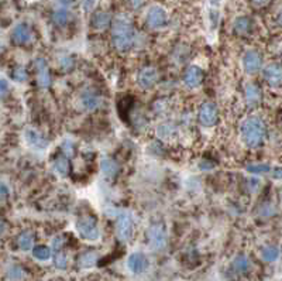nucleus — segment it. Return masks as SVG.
Segmentation results:
<instances>
[{
  "instance_id": "58836bf2",
  "label": "nucleus",
  "mask_w": 282,
  "mask_h": 281,
  "mask_svg": "<svg viewBox=\"0 0 282 281\" xmlns=\"http://www.w3.org/2000/svg\"><path fill=\"white\" fill-rule=\"evenodd\" d=\"M95 3H96V0H83L82 1L83 10H85V12L92 10V9H93V6H95Z\"/></svg>"
},
{
  "instance_id": "9d476101",
  "label": "nucleus",
  "mask_w": 282,
  "mask_h": 281,
  "mask_svg": "<svg viewBox=\"0 0 282 281\" xmlns=\"http://www.w3.org/2000/svg\"><path fill=\"white\" fill-rule=\"evenodd\" d=\"M127 268L132 274H143L148 270L149 262L147 256L141 251H134L127 257Z\"/></svg>"
},
{
  "instance_id": "2eb2a0df",
  "label": "nucleus",
  "mask_w": 282,
  "mask_h": 281,
  "mask_svg": "<svg viewBox=\"0 0 282 281\" xmlns=\"http://www.w3.org/2000/svg\"><path fill=\"white\" fill-rule=\"evenodd\" d=\"M34 33L31 27L26 23H18L12 30V40L17 46H27L33 41Z\"/></svg>"
},
{
  "instance_id": "b1692460",
  "label": "nucleus",
  "mask_w": 282,
  "mask_h": 281,
  "mask_svg": "<svg viewBox=\"0 0 282 281\" xmlns=\"http://www.w3.org/2000/svg\"><path fill=\"white\" fill-rule=\"evenodd\" d=\"M72 17L74 16H72L71 10L62 7V9H58L52 13V23L58 27H64L72 21Z\"/></svg>"
},
{
  "instance_id": "a19ab883",
  "label": "nucleus",
  "mask_w": 282,
  "mask_h": 281,
  "mask_svg": "<svg viewBox=\"0 0 282 281\" xmlns=\"http://www.w3.org/2000/svg\"><path fill=\"white\" fill-rule=\"evenodd\" d=\"M213 164L212 163H209V161H206V160H203V161H200L199 163V168L202 171H209V170H212L213 168Z\"/></svg>"
},
{
  "instance_id": "a878e982",
  "label": "nucleus",
  "mask_w": 282,
  "mask_h": 281,
  "mask_svg": "<svg viewBox=\"0 0 282 281\" xmlns=\"http://www.w3.org/2000/svg\"><path fill=\"white\" fill-rule=\"evenodd\" d=\"M261 259L267 262V263H274L280 259V254H281V250L278 246L275 245H266L261 248Z\"/></svg>"
},
{
  "instance_id": "5701e85b",
  "label": "nucleus",
  "mask_w": 282,
  "mask_h": 281,
  "mask_svg": "<svg viewBox=\"0 0 282 281\" xmlns=\"http://www.w3.org/2000/svg\"><path fill=\"white\" fill-rule=\"evenodd\" d=\"M52 168H54V172L59 177H67L69 174V157L65 154H61L58 156L54 163H52Z\"/></svg>"
},
{
  "instance_id": "2f4dec72",
  "label": "nucleus",
  "mask_w": 282,
  "mask_h": 281,
  "mask_svg": "<svg viewBox=\"0 0 282 281\" xmlns=\"http://www.w3.org/2000/svg\"><path fill=\"white\" fill-rule=\"evenodd\" d=\"M272 170V167L268 164H250L246 167V171L252 172V174H266Z\"/></svg>"
},
{
  "instance_id": "f257e3e1",
  "label": "nucleus",
  "mask_w": 282,
  "mask_h": 281,
  "mask_svg": "<svg viewBox=\"0 0 282 281\" xmlns=\"http://www.w3.org/2000/svg\"><path fill=\"white\" fill-rule=\"evenodd\" d=\"M267 137V126L258 116H249L240 123V139L247 149H258Z\"/></svg>"
},
{
  "instance_id": "4be33fe9",
  "label": "nucleus",
  "mask_w": 282,
  "mask_h": 281,
  "mask_svg": "<svg viewBox=\"0 0 282 281\" xmlns=\"http://www.w3.org/2000/svg\"><path fill=\"white\" fill-rule=\"evenodd\" d=\"M232 268L238 274H247L252 268V263L249 256L246 254H237L232 262Z\"/></svg>"
},
{
  "instance_id": "a211bd4d",
  "label": "nucleus",
  "mask_w": 282,
  "mask_h": 281,
  "mask_svg": "<svg viewBox=\"0 0 282 281\" xmlns=\"http://www.w3.org/2000/svg\"><path fill=\"white\" fill-rule=\"evenodd\" d=\"M244 99L250 106H257L263 100V91L257 83L249 82L244 85Z\"/></svg>"
},
{
  "instance_id": "9b49d317",
  "label": "nucleus",
  "mask_w": 282,
  "mask_h": 281,
  "mask_svg": "<svg viewBox=\"0 0 282 281\" xmlns=\"http://www.w3.org/2000/svg\"><path fill=\"white\" fill-rule=\"evenodd\" d=\"M158 71L154 66H143L137 72V83L141 89H149L158 81Z\"/></svg>"
},
{
  "instance_id": "7ed1b4c3",
  "label": "nucleus",
  "mask_w": 282,
  "mask_h": 281,
  "mask_svg": "<svg viewBox=\"0 0 282 281\" xmlns=\"http://www.w3.org/2000/svg\"><path fill=\"white\" fill-rule=\"evenodd\" d=\"M116 234L120 242L129 243L134 233V215L126 209H119L115 214Z\"/></svg>"
},
{
  "instance_id": "c9c22d12",
  "label": "nucleus",
  "mask_w": 282,
  "mask_h": 281,
  "mask_svg": "<svg viewBox=\"0 0 282 281\" xmlns=\"http://www.w3.org/2000/svg\"><path fill=\"white\" fill-rule=\"evenodd\" d=\"M166 108H168V105H166V100L160 99V100H155V102H154V110H155V112H158V113H163V112H165Z\"/></svg>"
},
{
  "instance_id": "4c0bfd02",
  "label": "nucleus",
  "mask_w": 282,
  "mask_h": 281,
  "mask_svg": "<svg viewBox=\"0 0 282 281\" xmlns=\"http://www.w3.org/2000/svg\"><path fill=\"white\" fill-rule=\"evenodd\" d=\"M126 1H127V4H129L133 10L140 9V7L144 4V0H126Z\"/></svg>"
},
{
  "instance_id": "aec40b11",
  "label": "nucleus",
  "mask_w": 282,
  "mask_h": 281,
  "mask_svg": "<svg viewBox=\"0 0 282 281\" xmlns=\"http://www.w3.org/2000/svg\"><path fill=\"white\" fill-rule=\"evenodd\" d=\"M100 171L103 174L104 178L107 180H115L120 171V167L117 164L113 158H109V157H104L102 161H100Z\"/></svg>"
},
{
  "instance_id": "0eeeda50",
  "label": "nucleus",
  "mask_w": 282,
  "mask_h": 281,
  "mask_svg": "<svg viewBox=\"0 0 282 281\" xmlns=\"http://www.w3.org/2000/svg\"><path fill=\"white\" fill-rule=\"evenodd\" d=\"M146 24L152 30L164 29L168 24V15L165 9L161 6H151L146 15Z\"/></svg>"
},
{
  "instance_id": "e433bc0d",
  "label": "nucleus",
  "mask_w": 282,
  "mask_h": 281,
  "mask_svg": "<svg viewBox=\"0 0 282 281\" xmlns=\"http://www.w3.org/2000/svg\"><path fill=\"white\" fill-rule=\"evenodd\" d=\"M62 154H65V156H68L69 158L72 157V154H74V144L68 140V141H65L64 143V146H62Z\"/></svg>"
},
{
  "instance_id": "79ce46f5",
  "label": "nucleus",
  "mask_w": 282,
  "mask_h": 281,
  "mask_svg": "<svg viewBox=\"0 0 282 281\" xmlns=\"http://www.w3.org/2000/svg\"><path fill=\"white\" fill-rule=\"evenodd\" d=\"M9 192H10V191L7 189L6 184L3 182V184H1V201H4V199H6V197L9 195Z\"/></svg>"
},
{
  "instance_id": "39448f33",
  "label": "nucleus",
  "mask_w": 282,
  "mask_h": 281,
  "mask_svg": "<svg viewBox=\"0 0 282 281\" xmlns=\"http://www.w3.org/2000/svg\"><path fill=\"white\" fill-rule=\"evenodd\" d=\"M103 105V96L95 89H83L76 98V106L82 112H95Z\"/></svg>"
},
{
  "instance_id": "37998d69",
  "label": "nucleus",
  "mask_w": 282,
  "mask_h": 281,
  "mask_svg": "<svg viewBox=\"0 0 282 281\" xmlns=\"http://www.w3.org/2000/svg\"><path fill=\"white\" fill-rule=\"evenodd\" d=\"M74 1H75V0H58V3H59V4H62L65 9H68L69 6H72V4H74Z\"/></svg>"
},
{
  "instance_id": "bb28decb",
  "label": "nucleus",
  "mask_w": 282,
  "mask_h": 281,
  "mask_svg": "<svg viewBox=\"0 0 282 281\" xmlns=\"http://www.w3.org/2000/svg\"><path fill=\"white\" fill-rule=\"evenodd\" d=\"M27 273L26 270L18 265H12L6 270V279L9 281H21L26 279Z\"/></svg>"
},
{
  "instance_id": "423d86ee",
  "label": "nucleus",
  "mask_w": 282,
  "mask_h": 281,
  "mask_svg": "<svg viewBox=\"0 0 282 281\" xmlns=\"http://www.w3.org/2000/svg\"><path fill=\"white\" fill-rule=\"evenodd\" d=\"M148 246L155 251H160L166 246V231L161 222H152L147 231Z\"/></svg>"
},
{
  "instance_id": "473e14b6",
  "label": "nucleus",
  "mask_w": 282,
  "mask_h": 281,
  "mask_svg": "<svg viewBox=\"0 0 282 281\" xmlns=\"http://www.w3.org/2000/svg\"><path fill=\"white\" fill-rule=\"evenodd\" d=\"M275 214V206L272 203H263L260 206V211H258V215L260 218H264V219H268L271 216H274Z\"/></svg>"
},
{
  "instance_id": "ddd939ff",
  "label": "nucleus",
  "mask_w": 282,
  "mask_h": 281,
  "mask_svg": "<svg viewBox=\"0 0 282 281\" xmlns=\"http://www.w3.org/2000/svg\"><path fill=\"white\" fill-rule=\"evenodd\" d=\"M155 133H157V137L160 140H163V141H172L179 134V126L174 120H164V122H161L157 126Z\"/></svg>"
},
{
  "instance_id": "f704fd0d",
  "label": "nucleus",
  "mask_w": 282,
  "mask_h": 281,
  "mask_svg": "<svg viewBox=\"0 0 282 281\" xmlns=\"http://www.w3.org/2000/svg\"><path fill=\"white\" fill-rule=\"evenodd\" d=\"M64 245H65V239H64V236H55V237H52V240H51V249H52L55 253L62 251Z\"/></svg>"
},
{
  "instance_id": "1a4fd4ad",
  "label": "nucleus",
  "mask_w": 282,
  "mask_h": 281,
  "mask_svg": "<svg viewBox=\"0 0 282 281\" xmlns=\"http://www.w3.org/2000/svg\"><path fill=\"white\" fill-rule=\"evenodd\" d=\"M24 139H26V143L29 144V147H31L33 150H37V151L47 150L48 146H50V140L43 133H40L37 129H33V127L26 129Z\"/></svg>"
},
{
  "instance_id": "6ab92c4d",
  "label": "nucleus",
  "mask_w": 282,
  "mask_h": 281,
  "mask_svg": "<svg viewBox=\"0 0 282 281\" xmlns=\"http://www.w3.org/2000/svg\"><path fill=\"white\" fill-rule=\"evenodd\" d=\"M252 27H254L252 20L247 16L237 17L234 20V23H233V31L237 34V35H241V37L251 34Z\"/></svg>"
},
{
  "instance_id": "c85d7f7f",
  "label": "nucleus",
  "mask_w": 282,
  "mask_h": 281,
  "mask_svg": "<svg viewBox=\"0 0 282 281\" xmlns=\"http://www.w3.org/2000/svg\"><path fill=\"white\" fill-rule=\"evenodd\" d=\"M31 251L33 257L38 262H47L51 259V249L47 246H35Z\"/></svg>"
},
{
  "instance_id": "f03ea898",
  "label": "nucleus",
  "mask_w": 282,
  "mask_h": 281,
  "mask_svg": "<svg viewBox=\"0 0 282 281\" xmlns=\"http://www.w3.org/2000/svg\"><path fill=\"white\" fill-rule=\"evenodd\" d=\"M112 43L120 52L132 50L135 43V30L132 20L124 15H119L112 23Z\"/></svg>"
},
{
  "instance_id": "dca6fc26",
  "label": "nucleus",
  "mask_w": 282,
  "mask_h": 281,
  "mask_svg": "<svg viewBox=\"0 0 282 281\" xmlns=\"http://www.w3.org/2000/svg\"><path fill=\"white\" fill-rule=\"evenodd\" d=\"M263 77L269 86L272 88H281L282 86V65L280 64H268L263 69Z\"/></svg>"
},
{
  "instance_id": "412c9836",
  "label": "nucleus",
  "mask_w": 282,
  "mask_h": 281,
  "mask_svg": "<svg viewBox=\"0 0 282 281\" xmlns=\"http://www.w3.org/2000/svg\"><path fill=\"white\" fill-rule=\"evenodd\" d=\"M90 23H92V27L95 29V30H106L113 21H112V16H110V13L109 12H104V10H99V12H96V13H93V16H92V20H90Z\"/></svg>"
},
{
  "instance_id": "c756f323",
  "label": "nucleus",
  "mask_w": 282,
  "mask_h": 281,
  "mask_svg": "<svg viewBox=\"0 0 282 281\" xmlns=\"http://www.w3.org/2000/svg\"><path fill=\"white\" fill-rule=\"evenodd\" d=\"M12 78H13L16 82H26V81H27V78H29V74H27V71H26V68H24V66L18 65L13 69V72H12Z\"/></svg>"
},
{
  "instance_id": "6e6552de",
  "label": "nucleus",
  "mask_w": 282,
  "mask_h": 281,
  "mask_svg": "<svg viewBox=\"0 0 282 281\" xmlns=\"http://www.w3.org/2000/svg\"><path fill=\"white\" fill-rule=\"evenodd\" d=\"M198 120L205 127H213L219 120V112H217L215 103L206 102L200 105L199 110H198Z\"/></svg>"
},
{
  "instance_id": "a18cd8bd",
  "label": "nucleus",
  "mask_w": 282,
  "mask_h": 281,
  "mask_svg": "<svg viewBox=\"0 0 282 281\" xmlns=\"http://www.w3.org/2000/svg\"><path fill=\"white\" fill-rule=\"evenodd\" d=\"M255 6H263V4H266L268 0H251Z\"/></svg>"
},
{
  "instance_id": "f3484780",
  "label": "nucleus",
  "mask_w": 282,
  "mask_h": 281,
  "mask_svg": "<svg viewBox=\"0 0 282 281\" xmlns=\"http://www.w3.org/2000/svg\"><path fill=\"white\" fill-rule=\"evenodd\" d=\"M203 81V71L198 65H191L183 72L182 82L188 89H195L198 88Z\"/></svg>"
},
{
  "instance_id": "72a5a7b5",
  "label": "nucleus",
  "mask_w": 282,
  "mask_h": 281,
  "mask_svg": "<svg viewBox=\"0 0 282 281\" xmlns=\"http://www.w3.org/2000/svg\"><path fill=\"white\" fill-rule=\"evenodd\" d=\"M74 65H75V61H74V58L71 55H62L59 58V68L62 71H71L74 68Z\"/></svg>"
},
{
  "instance_id": "4468645a",
  "label": "nucleus",
  "mask_w": 282,
  "mask_h": 281,
  "mask_svg": "<svg viewBox=\"0 0 282 281\" xmlns=\"http://www.w3.org/2000/svg\"><path fill=\"white\" fill-rule=\"evenodd\" d=\"M243 68L247 74H254L261 69L263 66V55L257 50H249L243 54L241 58Z\"/></svg>"
},
{
  "instance_id": "c03bdc74",
  "label": "nucleus",
  "mask_w": 282,
  "mask_h": 281,
  "mask_svg": "<svg viewBox=\"0 0 282 281\" xmlns=\"http://www.w3.org/2000/svg\"><path fill=\"white\" fill-rule=\"evenodd\" d=\"M6 92H7V81L3 78V79H1V96H4Z\"/></svg>"
},
{
  "instance_id": "20e7f679",
  "label": "nucleus",
  "mask_w": 282,
  "mask_h": 281,
  "mask_svg": "<svg viewBox=\"0 0 282 281\" xmlns=\"http://www.w3.org/2000/svg\"><path fill=\"white\" fill-rule=\"evenodd\" d=\"M75 229L78 232V234L86 242L95 243L100 239L99 225L93 216L85 215L78 218L75 222Z\"/></svg>"
},
{
  "instance_id": "ea45409f",
  "label": "nucleus",
  "mask_w": 282,
  "mask_h": 281,
  "mask_svg": "<svg viewBox=\"0 0 282 281\" xmlns=\"http://www.w3.org/2000/svg\"><path fill=\"white\" fill-rule=\"evenodd\" d=\"M271 174L275 180H282V167H275L271 170Z\"/></svg>"
},
{
  "instance_id": "393cba45",
  "label": "nucleus",
  "mask_w": 282,
  "mask_h": 281,
  "mask_svg": "<svg viewBox=\"0 0 282 281\" xmlns=\"http://www.w3.org/2000/svg\"><path fill=\"white\" fill-rule=\"evenodd\" d=\"M16 245L17 248L20 249V250H23V251L33 250L34 234L29 231L21 232V233L16 237Z\"/></svg>"
},
{
  "instance_id": "7c9ffc66",
  "label": "nucleus",
  "mask_w": 282,
  "mask_h": 281,
  "mask_svg": "<svg viewBox=\"0 0 282 281\" xmlns=\"http://www.w3.org/2000/svg\"><path fill=\"white\" fill-rule=\"evenodd\" d=\"M54 265L59 270H65L68 267V256L64 251H58L54 256Z\"/></svg>"
},
{
  "instance_id": "49530a36",
  "label": "nucleus",
  "mask_w": 282,
  "mask_h": 281,
  "mask_svg": "<svg viewBox=\"0 0 282 281\" xmlns=\"http://www.w3.org/2000/svg\"><path fill=\"white\" fill-rule=\"evenodd\" d=\"M277 23H278V24L282 27V10L278 13V16H277Z\"/></svg>"
},
{
  "instance_id": "f8f14e48",
  "label": "nucleus",
  "mask_w": 282,
  "mask_h": 281,
  "mask_svg": "<svg viewBox=\"0 0 282 281\" xmlns=\"http://www.w3.org/2000/svg\"><path fill=\"white\" fill-rule=\"evenodd\" d=\"M34 66H35V77H37V83L40 88L47 89L50 88L51 85V72L47 61L43 57H38L34 61Z\"/></svg>"
},
{
  "instance_id": "cd10ccee",
  "label": "nucleus",
  "mask_w": 282,
  "mask_h": 281,
  "mask_svg": "<svg viewBox=\"0 0 282 281\" xmlns=\"http://www.w3.org/2000/svg\"><path fill=\"white\" fill-rule=\"evenodd\" d=\"M96 262H98V254L95 251H85L78 260V263L82 268H90L96 265Z\"/></svg>"
}]
</instances>
